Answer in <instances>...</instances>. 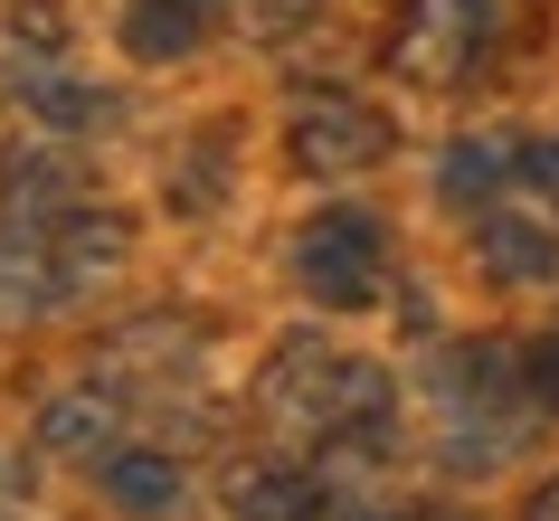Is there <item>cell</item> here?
<instances>
[{
    "mask_svg": "<svg viewBox=\"0 0 559 521\" xmlns=\"http://www.w3.org/2000/svg\"><path fill=\"white\" fill-rule=\"evenodd\" d=\"M257 407L275 427L295 436H352V427H380L389 417V370L380 360H352V351H332L323 332H295V342H275V360L257 370Z\"/></svg>",
    "mask_w": 559,
    "mask_h": 521,
    "instance_id": "cell-1",
    "label": "cell"
},
{
    "mask_svg": "<svg viewBox=\"0 0 559 521\" xmlns=\"http://www.w3.org/2000/svg\"><path fill=\"white\" fill-rule=\"evenodd\" d=\"M380 257H389V237H380V218H370V209H323V218L295 237L304 294H323L332 313H352V304H370V294H380Z\"/></svg>",
    "mask_w": 559,
    "mask_h": 521,
    "instance_id": "cell-2",
    "label": "cell"
},
{
    "mask_svg": "<svg viewBox=\"0 0 559 521\" xmlns=\"http://www.w3.org/2000/svg\"><path fill=\"white\" fill-rule=\"evenodd\" d=\"M484 38H493V10L484 0H408L399 10V38H389V67L408 86H455V76H474Z\"/></svg>",
    "mask_w": 559,
    "mask_h": 521,
    "instance_id": "cell-3",
    "label": "cell"
},
{
    "mask_svg": "<svg viewBox=\"0 0 559 521\" xmlns=\"http://www.w3.org/2000/svg\"><path fill=\"white\" fill-rule=\"evenodd\" d=\"M285 152H295V171H313V180H352V171H370L389 152V123L370 115L360 95H304L295 123H285Z\"/></svg>",
    "mask_w": 559,
    "mask_h": 521,
    "instance_id": "cell-4",
    "label": "cell"
},
{
    "mask_svg": "<svg viewBox=\"0 0 559 521\" xmlns=\"http://www.w3.org/2000/svg\"><path fill=\"white\" fill-rule=\"evenodd\" d=\"M474 257H484L493 285H559V218L550 209H484Z\"/></svg>",
    "mask_w": 559,
    "mask_h": 521,
    "instance_id": "cell-5",
    "label": "cell"
},
{
    "mask_svg": "<svg viewBox=\"0 0 559 521\" xmlns=\"http://www.w3.org/2000/svg\"><path fill=\"white\" fill-rule=\"evenodd\" d=\"M38 446L67 464H115L123 455V399L115 389H58L38 407Z\"/></svg>",
    "mask_w": 559,
    "mask_h": 521,
    "instance_id": "cell-6",
    "label": "cell"
},
{
    "mask_svg": "<svg viewBox=\"0 0 559 521\" xmlns=\"http://www.w3.org/2000/svg\"><path fill=\"white\" fill-rule=\"evenodd\" d=\"M209 29H228V0H133V10H123V48L143 67L209 48Z\"/></svg>",
    "mask_w": 559,
    "mask_h": 521,
    "instance_id": "cell-7",
    "label": "cell"
},
{
    "mask_svg": "<svg viewBox=\"0 0 559 521\" xmlns=\"http://www.w3.org/2000/svg\"><path fill=\"white\" fill-rule=\"evenodd\" d=\"M123 218H95V209H67L58 218V237H48V275H58V294H86V285H105L123 265Z\"/></svg>",
    "mask_w": 559,
    "mask_h": 521,
    "instance_id": "cell-8",
    "label": "cell"
},
{
    "mask_svg": "<svg viewBox=\"0 0 559 521\" xmlns=\"http://www.w3.org/2000/svg\"><path fill=\"white\" fill-rule=\"evenodd\" d=\"M313 502H323V474H295L275 455L228 474V521H313Z\"/></svg>",
    "mask_w": 559,
    "mask_h": 521,
    "instance_id": "cell-9",
    "label": "cell"
},
{
    "mask_svg": "<svg viewBox=\"0 0 559 521\" xmlns=\"http://www.w3.org/2000/svg\"><path fill=\"white\" fill-rule=\"evenodd\" d=\"M180 455H162V446H123L115 464H105V502H115L123 521H171L180 512Z\"/></svg>",
    "mask_w": 559,
    "mask_h": 521,
    "instance_id": "cell-10",
    "label": "cell"
},
{
    "mask_svg": "<svg viewBox=\"0 0 559 521\" xmlns=\"http://www.w3.org/2000/svg\"><path fill=\"white\" fill-rule=\"evenodd\" d=\"M502 180H512V152H502L493 133H474V143H445V162H437L445 209H493V200H502Z\"/></svg>",
    "mask_w": 559,
    "mask_h": 521,
    "instance_id": "cell-11",
    "label": "cell"
},
{
    "mask_svg": "<svg viewBox=\"0 0 559 521\" xmlns=\"http://www.w3.org/2000/svg\"><path fill=\"white\" fill-rule=\"evenodd\" d=\"M20 105H29L38 123H58V133H86V123H105V95L76 86V76H20Z\"/></svg>",
    "mask_w": 559,
    "mask_h": 521,
    "instance_id": "cell-12",
    "label": "cell"
},
{
    "mask_svg": "<svg viewBox=\"0 0 559 521\" xmlns=\"http://www.w3.org/2000/svg\"><path fill=\"white\" fill-rule=\"evenodd\" d=\"M304 10H313V0H237V20H247V29H265V38H285Z\"/></svg>",
    "mask_w": 559,
    "mask_h": 521,
    "instance_id": "cell-13",
    "label": "cell"
},
{
    "mask_svg": "<svg viewBox=\"0 0 559 521\" xmlns=\"http://www.w3.org/2000/svg\"><path fill=\"white\" fill-rule=\"evenodd\" d=\"M522 171H531V190H540V200H559V143H531Z\"/></svg>",
    "mask_w": 559,
    "mask_h": 521,
    "instance_id": "cell-14",
    "label": "cell"
},
{
    "mask_svg": "<svg viewBox=\"0 0 559 521\" xmlns=\"http://www.w3.org/2000/svg\"><path fill=\"white\" fill-rule=\"evenodd\" d=\"M522 521H559V474H550L540 493H531V512H522Z\"/></svg>",
    "mask_w": 559,
    "mask_h": 521,
    "instance_id": "cell-15",
    "label": "cell"
},
{
    "mask_svg": "<svg viewBox=\"0 0 559 521\" xmlns=\"http://www.w3.org/2000/svg\"><path fill=\"white\" fill-rule=\"evenodd\" d=\"M484 10H493V20H512V10H522V0H484Z\"/></svg>",
    "mask_w": 559,
    "mask_h": 521,
    "instance_id": "cell-16",
    "label": "cell"
}]
</instances>
